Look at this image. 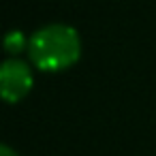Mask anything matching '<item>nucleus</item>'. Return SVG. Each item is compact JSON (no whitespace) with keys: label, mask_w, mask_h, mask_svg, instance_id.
Masks as SVG:
<instances>
[{"label":"nucleus","mask_w":156,"mask_h":156,"mask_svg":"<svg viewBox=\"0 0 156 156\" xmlns=\"http://www.w3.org/2000/svg\"><path fill=\"white\" fill-rule=\"evenodd\" d=\"M28 54L37 69L56 73L73 66L81 56V41L73 26L47 24L28 41Z\"/></svg>","instance_id":"1"},{"label":"nucleus","mask_w":156,"mask_h":156,"mask_svg":"<svg viewBox=\"0 0 156 156\" xmlns=\"http://www.w3.org/2000/svg\"><path fill=\"white\" fill-rule=\"evenodd\" d=\"M32 69L20 58H9L2 62L0 69V92L7 103L22 101L32 88Z\"/></svg>","instance_id":"2"},{"label":"nucleus","mask_w":156,"mask_h":156,"mask_svg":"<svg viewBox=\"0 0 156 156\" xmlns=\"http://www.w3.org/2000/svg\"><path fill=\"white\" fill-rule=\"evenodd\" d=\"M28 41H30V39H26L22 30H9L7 37H5V49H7L9 54L17 56L20 51L28 49Z\"/></svg>","instance_id":"3"},{"label":"nucleus","mask_w":156,"mask_h":156,"mask_svg":"<svg viewBox=\"0 0 156 156\" xmlns=\"http://www.w3.org/2000/svg\"><path fill=\"white\" fill-rule=\"evenodd\" d=\"M0 156H17V152H13L9 145H2L0 147Z\"/></svg>","instance_id":"4"}]
</instances>
